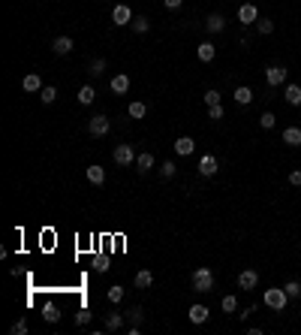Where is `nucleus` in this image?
I'll return each mask as SVG.
<instances>
[{"label":"nucleus","instance_id":"f257e3e1","mask_svg":"<svg viewBox=\"0 0 301 335\" xmlns=\"http://www.w3.org/2000/svg\"><path fill=\"white\" fill-rule=\"evenodd\" d=\"M262 302H265L268 308H274V311H283V308H286V302H289V296H286V290H283V287H271V290L262 293Z\"/></svg>","mask_w":301,"mask_h":335},{"label":"nucleus","instance_id":"f03ea898","mask_svg":"<svg viewBox=\"0 0 301 335\" xmlns=\"http://www.w3.org/2000/svg\"><path fill=\"white\" fill-rule=\"evenodd\" d=\"M211 287H214V272L211 269H196L193 272V290L196 293H211Z\"/></svg>","mask_w":301,"mask_h":335},{"label":"nucleus","instance_id":"7ed1b4c3","mask_svg":"<svg viewBox=\"0 0 301 335\" xmlns=\"http://www.w3.org/2000/svg\"><path fill=\"white\" fill-rule=\"evenodd\" d=\"M111 160H115L118 166H130V163H136V151H133V145H115V151H111Z\"/></svg>","mask_w":301,"mask_h":335},{"label":"nucleus","instance_id":"20e7f679","mask_svg":"<svg viewBox=\"0 0 301 335\" xmlns=\"http://www.w3.org/2000/svg\"><path fill=\"white\" fill-rule=\"evenodd\" d=\"M108 127H111V121H108L105 115H94V118L88 121V133H91V136H97V139H100V136H105V133H108Z\"/></svg>","mask_w":301,"mask_h":335},{"label":"nucleus","instance_id":"39448f33","mask_svg":"<svg viewBox=\"0 0 301 335\" xmlns=\"http://www.w3.org/2000/svg\"><path fill=\"white\" fill-rule=\"evenodd\" d=\"M111 21H115V27L130 24V21H133V9H130L127 3H118L115 9H111Z\"/></svg>","mask_w":301,"mask_h":335},{"label":"nucleus","instance_id":"423d86ee","mask_svg":"<svg viewBox=\"0 0 301 335\" xmlns=\"http://www.w3.org/2000/svg\"><path fill=\"white\" fill-rule=\"evenodd\" d=\"M265 82H268L271 88H280V85L286 82V69H283V67H268V69H265Z\"/></svg>","mask_w":301,"mask_h":335},{"label":"nucleus","instance_id":"0eeeda50","mask_svg":"<svg viewBox=\"0 0 301 335\" xmlns=\"http://www.w3.org/2000/svg\"><path fill=\"white\" fill-rule=\"evenodd\" d=\"M238 21H241V24H256V21H259V9H256L253 3H244V6L238 9Z\"/></svg>","mask_w":301,"mask_h":335},{"label":"nucleus","instance_id":"6e6552de","mask_svg":"<svg viewBox=\"0 0 301 335\" xmlns=\"http://www.w3.org/2000/svg\"><path fill=\"white\" fill-rule=\"evenodd\" d=\"M193 148H196V142H193L190 136H178V139H175V154H181V157L193 154Z\"/></svg>","mask_w":301,"mask_h":335},{"label":"nucleus","instance_id":"1a4fd4ad","mask_svg":"<svg viewBox=\"0 0 301 335\" xmlns=\"http://www.w3.org/2000/svg\"><path fill=\"white\" fill-rule=\"evenodd\" d=\"M256 284H259V275H256L253 269H244V272L238 275V287H241V290H256Z\"/></svg>","mask_w":301,"mask_h":335},{"label":"nucleus","instance_id":"9d476101","mask_svg":"<svg viewBox=\"0 0 301 335\" xmlns=\"http://www.w3.org/2000/svg\"><path fill=\"white\" fill-rule=\"evenodd\" d=\"M115 94H127L130 91V76L127 72H115V79H111V85H108Z\"/></svg>","mask_w":301,"mask_h":335},{"label":"nucleus","instance_id":"9b49d317","mask_svg":"<svg viewBox=\"0 0 301 335\" xmlns=\"http://www.w3.org/2000/svg\"><path fill=\"white\" fill-rule=\"evenodd\" d=\"M21 88H24L27 94H36V91H43V79L36 76V72H27L24 82H21Z\"/></svg>","mask_w":301,"mask_h":335},{"label":"nucleus","instance_id":"f8f14e48","mask_svg":"<svg viewBox=\"0 0 301 335\" xmlns=\"http://www.w3.org/2000/svg\"><path fill=\"white\" fill-rule=\"evenodd\" d=\"M124 320H127V314L111 311V314L105 317V329H108V332H118V329H124Z\"/></svg>","mask_w":301,"mask_h":335},{"label":"nucleus","instance_id":"ddd939ff","mask_svg":"<svg viewBox=\"0 0 301 335\" xmlns=\"http://www.w3.org/2000/svg\"><path fill=\"white\" fill-rule=\"evenodd\" d=\"M217 166H220V163H217V157H211V154H205V157L199 160V172H202V175H208V178H211V175H217Z\"/></svg>","mask_w":301,"mask_h":335},{"label":"nucleus","instance_id":"4468645a","mask_svg":"<svg viewBox=\"0 0 301 335\" xmlns=\"http://www.w3.org/2000/svg\"><path fill=\"white\" fill-rule=\"evenodd\" d=\"M51 52H54V55H60V58H63V55H69V52H72V40H69V36H57V40L51 43Z\"/></svg>","mask_w":301,"mask_h":335},{"label":"nucleus","instance_id":"2eb2a0df","mask_svg":"<svg viewBox=\"0 0 301 335\" xmlns=\"http://www.w3.org/2000/svg\"><path fill=\"white\" fill-rule=\"evenodd\" d=\"M208 308L205 305H190V311H187V317H190V323H205L208 320Z\"/></svg>","mask_w":301,"mask_h":335},{"label":"nucleus","instance_id":"dca6fc26","mask_svg":"<svg viewBox=\"0 0 301 335\" xmlns=\"http://www.w3.org/2000/svg\"><path fill=\"white\" fill-rule=\"evenodd\" d=\"M205 27H208V33H220V30L226 27V18H223L220 12H211L208 21H205Z\"/></svg>","mask_w":301,"mask_h":335},{"label":"nucleus","instance_id":"f3484780","mask_svg":"<svg viewBox=\"0 0 301 335\" xmlns=\"http://www.w3.org/2000/svg\"><path fill=\"white\" fill-rule=\"evenodd\" d=\"M283 142H286L289 148H298V145H301V127H286V130H283Z\"/></svg>","mask_w":301,"mask_h":335},{"label":"nucleus","instance_id":"a211bd4d","mask_svg":"<svg viewBox=\"0 0 301 335\" xmlns=\"http://www.w3.org/2000/svg\"><path fill=\"white\" fill-rule=\"evenodd\" d=\"M235 103H238V106H250V103H253V91H250L247 85L235 88Z\"/></svg>","mask_w":301,"mask_h":335},{"label":"nucleus","instance_id":"6ab92c4d","mask_svg":"<svg viewBox=\"0 0 301 335\" xmlns=\"http://www.w3.org/2000/svg\"><path fill=\"white\" fill-rule=\"evenodd\" d=\"M283 97H286V103H289V106H301V88H298V85H286Z\"/></svg>","mask_w":301,"mask_h":335},{"label":"nucleus","instance_id":"aec40b11","mask_svg":"<svg viewBox=\"0 0 301 335\" xmlns=\"http://www.w3.org/2000/svg\"><path fill=\"white\" fill-rule=\"evenodd\" d=\"M196 55H199V61H202V64H208V61H214V55H217V49H214L211 43H202V46L196 49Z\"/></svg>","mask_w":301,"mask_h":335},{"label":"nucleus","instance_id":"412c9836","mask_svg":"<svg viewBox=\"0 0 301 335\" xmlns=\"http://www.w3.org/2000/svg\"><path fill=\"white\" fill-rule=\"evenodd\" d=\"M88 181H91V184H102V181H105V169L97 166V163L88 166Z\"/></svg>","mask_w":301,"mask_h":335},{"label":"nucleus","instance_id":"4be33fe9","mask_svg":"<svg viewBox=\"0 0 301 335\" xmlns=\"http://www.w3.org/2000/svg\"><path fill=\"white\" fill-rule=\"evenodd\" d=\"M43 320H46V323H57V320H60V311H57V305L46 302V305H43Z\"/></svg>","mask_w":301,"mask_h":335},{"label":"nucleus","instance_id":"5701e85b","mask_svg":"<svg viewBox=\"0 0 301 335\" xmlns=\"http://www.w3.org/2000/svg\"><path fill=\"white\" fill-rule=\"evenodd\" d=\"M136 169H139V172L154 169V154H148V151H145V154H139V157H136Z\"/></svg>","mask_w":301,"mask_h":335},{"label":"nucleus","instance_id":"b1692460","mask_svg":"<svg viewBox=\"0 0 301 335\" xmlns=\"http://www.w3.org/2000/svg\"><path fill=\"white\" fill-rule=\"evenodd\" d=\"M94 100H97V91H94L91 85H85V88L79 91V103H82V106H91Z\"/></svg>","mask_w":301,"mask_h":335},{"label":"nucleus","instance_id":"393cba45","mask_svg":"<svg viewBox=\"0 0 301 335\" xmlns=\"http://www.w3.org/2000/svg\"><path fill=\"white\" fill-rule=\"evenodd\" d=\"M274 124H277L274 112H262V115H259V127H262V130H274Z\"/></svg>","mask_w":301,"mask_h":335},{"label":"nucleus","instance_id":"a878e982","mask_svg":"<svg viewBox=\"0 0 301 335\" xmlns=\"http://www.w3.org/2000/svg\"><path fill=\"white\" fill-rule=\"evenodd\" d=\"M105 58H94L91 64H88V69H91V76H102V72H105Z\"/></svg>","mask_w":301,"mask_h":335},{"label":"nucleus","instance_id":"bb28decb","mask_svg":"<svg viewBox=\"0 0 301 335\" xmlns=\"http://www.w3.org/2000/svg\"><path fill=\"white\" fill-rule=\"evenodd\" d=\"M150 284H154V275H150L148 269H142V272H136V287H150Z\"/></svg>","mask_w":301,"mask_h":335},{"label":"nucleus","instance_id":"cd10ccee","mask_svg":"<svg viewBox=\"0 0 301 335\" xmlns=\"http://www.w3.org/2000/svg\"><path fill=\"white\" fill-rule=\"evenodd\" d=\"M105 299H108L111 305H118V302L124 299V287H118V284H115V287H108V293H105Z\"/></svg>","mask_w":301,"mask_h":335},{"label":"nucleus","instance_id":"c85d7f7f","mask_svg":"<svg viewBox=\"0 0 301 335\" xmlns=\"http://www.w3.org/2000/svg\"><path fill=\"white\" fill-rule=\"evenodd\" d=\"M145 115H148V106H145V103H139V100H136V103H130V118H136V121H139V118H145Z\"/></svg>","mask_w":301,"mask_h":335},{"label":"nucleus","instance_id":"c756f323","mask_svg":"<svg viewBox=\"0 0 301 335\" xmlns=\"http://www.w3.org/2000/svg\"><path fill=\"white\" fill-rule=\"evenodd\" d=\"M124 314H127V320H130L133 326H139V323H142V317H145V311H142L139 305H133V308H127Z\"/></svg>","mask_w":301,"mask_h":335},{"label":"nucleus","instance_id":"7c9ffc66","mask_svg":"<svg viewBox=\"0 0 301 335\" xmlns=\"http://www.w3.org/2000/svg\"><path fill=\"white\" fill-rule=\"evenodd\" d=\"M40 97H43V103L49 106V103H54V100H57V88H54V85H46V88L40 91Z\"/></svg>","mask_w":301,"mask_h":335},{"label":"nucleus","instance_id":"2f4dec72","mask_svg":"<svg viewBox=\"0 0 301 335\" xmlns=\"http://www.w3.org/2000/svg\"><path fill=\"white\" fill-rule=\"evenodd\" d=\"M220 305H223V311H226V314H235V311H238V299H235V296H223V302H220Z\"/></svg>","mask_w":301,"mask_h":335},{"label":"nucleus","instance_id":"473e14b6","mask_svg":"<svg viewBox=\"0 0 301 335\" xmlns=\"http://www.w3.org/2000/svg\"><path fill=\"white\" fill-rule=\"evenodd\" d=\"M256 27H259V33H262V36L274 33V21H271V18H259V21H256Z\"/></svg>","mask_w":301,"mask_h":335},{"label":"nucleus","instance_id":"72a5a7b5","mask_svg":"<svg viewBox=\"0 0 301 335\" xmlns=\"http://www.w3.org/2000/svg\"><path fill=\"white\" fill-rule=\"evenodd\" d=\"M130 27H133L136 33H145L150 24H148V18H145V15H139V18H133V21H130Z\"/></svg>","mask_w":301,"mask_h":335},{"label":"nucleus","instance_id":"f704fd0d","mask_svg":"<svg viewBox=\"0 0 301 335\" xmlns=\"http://www.w3.org/2000/svg\"><path fill=\"white\" fill-rule=\"evenodd\" d=\"M283 290H286V296H289V299H298V296H301V284H298V281H289Z\"/></svg>","mask_w":301,"mask_h":335},{"label":"nucleus","instance_id":"c9c22d12","mask_svg":"<svg viewBox=\"0 0 301 335\" xmlns=\"http://www.w3.org/2000/svg\"><path fill=\"white\" fill-rule=\"evenodd\" d=\"M223 115H226V112H223V106H220V103H217V106H208V118H211V121H220Z\"/></svg>","mask_w":301,"mask_h":335},{"label":"nucleus","instance_id":"e433bc0d","mask_svg":"<svg viewBox=\"0 0 301 335\" xmlns=\"http://www.w3.org/2000/svg\"><path fill=\"white\" fill-rule=\"evenodd\" d=\"M175 172H178V166H175L172 160H166V163H163V169H160V175H163V178H172Z\"/></svg>","mask_w":301,"mask_h":335},{"label":"nucleus","instance_id":"4c0bfd02","mask_svg":"<svg viewBox=\"0 0 301 335\" xmlns=\"http://www.w3.org/2000/svg\"><path fill=\"white\" fill-rule=\"evenodd\" d=\"M217 103H220V91H214V88H211V91L205 94V106H217Z\"/></svg>","mask_w":301,"mask_h":335},{"label":"nucleus","instance_id":"58836bf2","mask_svg":"<svg viewBox=\"0 0 301 335\" xmlns=\"http://www.w3.org/2000/svg\"><path fill=\"white\" fill-rule=\"evenodd\" d=\"M88 320H91V311H88V308H82L79 314H75V323H79V326H85Z\"/></svg>","mask_w":301,"mask_h":335},{"label":"nucleus","instance_id":"ea45409f","mask_svg":"<svg viewBox=\"0 0 301 335\" xmlns=\"http://www.w3.org/2000/svg\"><path fill=\"white\" fill-rule=\"evenodd\" d=\"M94 269H97V272H105V269H108V260H105V257H97V260H94Z\"/></svg>","mask_w":301,"mask_h":335},{"label":"nucleus","instance_id":"a19ab883","mask_svg":"<svg viewBox=\"0 0 301 335\" xmlns=\"http://www.w3.org/2000/svg\"><path fill=\"white\" fill-rule=\"evenodd\" d=\"M289 184H295V188H301V169H292V172H289Z\"/></svg>","mask_w":301,"mask_h":335},{"label":"nucleus","instance_id":"79ce46f5","mask_svg":"<svg viewBox=\"0 0 301 335\" xmlns=\"http://www.w3.org/2000/svg\"><path fill=\"white\" fill-rule=\"evenodd\" d=\"M12 332H15V335H24V332H27V320H18V323H12Z\"/></svg>","mask_w":301,"mask_h":335},{"label":"nucleus","instance_id":"37998d69","mask_svg":"<svg viewBox=\"0 0 301 335\" xmlns=\"http://www.w3.org/2000/svg\"><path fill=\"white\" fill-rule=\"evenodd\" d=\"M163 3H166V9H181L184 0H163Z\"/></svg>","mask_w":301,"mask_h":335}]
</instances>
